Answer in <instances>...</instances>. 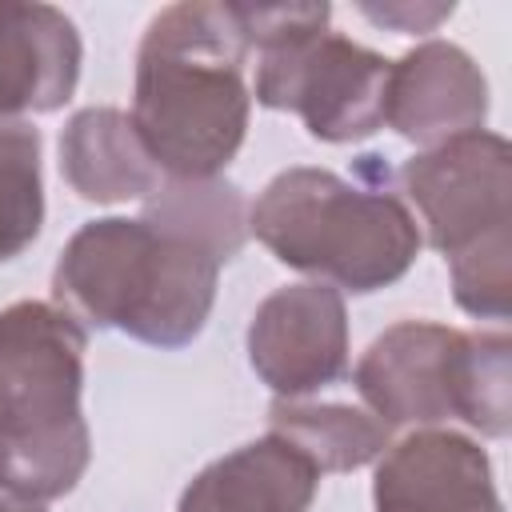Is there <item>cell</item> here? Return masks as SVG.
I'll list each match as a JSON object with an SVG mask.
<instances>
[{
	"label": "cell",
	"mask_w": 512,
	"mask_h": 512,
	"mask_svg": "<svg viewBox=\"0 0 512 512\" xmlns=\"http://www.w3.org/2000/svg\"><path fill=\"white\" fill-rule=\"evenodd\" d=\"M248 40L236 4L184 0L152 16L136 52L132 124L164 176L208 180L248 132Z\"/></svg>",
	"instance_id": "1"
},
{
	"label": "cell",
	"mask_w": 512,
	"mask_h": 512,
	"mask_svg": "<svg viewBox=\"0 0 512 512\" xmlns=\"http://www.w3.org/2000/svg\"><path fill=\"white\" fill-rule=\"evenodd\" d=\"M216 276L220 260L200 244L144 216H104L64 244L52 296L76 324L116 328L152 348H184L212 312Z\"/></svg>",
	"instance_id": "2"
},
{
	"label": "cell",
	"mask_w": 512,
	"mask_h": 512,
	"mask_svg": "<svg viewBox=\"0 0 512 512\" xmlns=\"http://www.w3.org/2000/svg\"><path fill=\"white\" fill-rule=\"evenodd\" d=\"M88 332L64 308L20 300L0 312V492L56 500L88 468L80 412Z\"/></svg>",
	"instance_id": "3"
},
{
	"label": "cell",
	"mask_w": 512,
	"mask_h": 512,
	"mask_svg": "<svg viewBox=\"0 0 512 512\" xmlns=\"http://www.w3.org/2000/svg\"><path fill=\"white\" fill-rule=\"evenodd\" d=\"M248 232L288 268L336 292L396 284L416 252L420 224L392 192L356 188L328 168H288L248 208Z\"/></svg>",
	"instance_id": "4"
},
{
	"label": "cell",
	"mask_w": 512,
	"mask_h": 512,
	"mask_svg": "<svg viewBox=\"0 0 512 512\" xmlns=\"http://www.w3.org/2000/svg\"><path fill=\"white\" fill-rule=\"evenodd\" d=\"M248 52L256 48L252 96L264 108L296 112L308 136L352 144L384 128L388 60L340 32H328V4H236Z\"/></svg>",
	"instance_id": "5"
},
{
	"label": "cell",
	"mask_w": 512,
	"mask_h": 512,
	"mask_svg": "<svg viewBox=\"0 0 512 512\" xmlns=\"http://www.w3.org/2000/svg\"><path fill=\"white\" fill-rule=\"evenodd\" d=\"M400 184L428 228V244L444 256L512 224V152L496 132L480 128L424 148L400 168Z\"/></svg>",
	"instance_id": "6"
},
{
	"label": "cell",
	"mask_w": 512,
	"mask_h": 512,
	"mask_svg": "<svg viewBox=\"0 0 512 512\" xmlns=\"http://www.w3.org/2000/svg\"><path fill=\"white\" fill-rule=\"evenodd\" d=\"M248 360L280 400H296L340 380L348 368L344 296L320 280L276 288L252 312Z\"/></svg>",
	"instance_id": "7"
},
{
	"label": "cell",
	"mask_w": 512,
	"mask_h": 512,
	"mask_svg": "<svg viewBox=\"0 0 512 512\" xmlns=\"http://www.w3.org/2000/svg\"><path fill=\"white\" fill-rule=\"evenodd\" d=\"M464 332L400 320L368 344L356 364V392L384 428H432L456 416V364Z\"/></svg>",
	"instance_id": "8"
},
{
	"label": "cell",
	"mask_w": 512,
	"mask_h": 512,
	"mask_svg": "<svg viewBox=\"0 0 512 512\" xmlns=\"http://www.w3.org/2000/svg\"><path fill=\"white\" fill-rule=\"evenodd\" d=\"M372 504L376 512H504L488 452L448 428H420L388 444Z\"/></svg>",
	"instance_id": "9"
},
{
	"label": "cell",
	"mask_w": 512,
	"mask_h": 512,
	"mask_svg": "<svg viewBox=\"0 0 512 512\" xmlns=\"http://www.w3.org/2000/svg\"><path fill=\"white\" fill-rule=\"evenodd\" d=\"M484 120L488 80L464 48L448 40H428L388 68L384 124L396 128L404 140L436 148L444 140L480 132Z\"/></svg>",
	"instance_id": "10"
},
{
	"label": "cell",
	"mask_w": 512,
	"mask_h": 512,
	"mask_svg": "<svg viewBox=\"0 0 512 512\" xmlns=\"http://www.w3.org/2000/svg\"><path fill=\"white\" fill-rule=\"evenodd\" d=\"M76 24L52 4H0V116L56 112L80 80Z\"/></svg>",
	"instance_id": "11"
},
{
	"label": "cell",
	"mask_w": 512,
	"mask_h": 512,
	"mask_svg": "<svg viewBox=\"0 0 512 512\" xmlns=\"http://www.w3.org/2000/svg\"><path fill=\"white\" fill-rule=\"evenodd\" d=\"M320 472L280 436H260L212 460L176 512H308Z\"/></svg>",
	"instance_id": "12"
},
{
	"label": "cell",
	"mask_w": 512,
	"mask_h": 512,
	"mask_svg": "<svg viewBox=\"0 0 512 512\" xmlns=\"http://www.w3.org/2000/svg\"><path fill=\"white\" fill-rule=\"evenodd\" d=\"M60 172L80 200H144L160 184L136 124L120 108H84L60 132Z\"/></svg>",
	"instance_id": "13"
},
{
	"label": "cell",
	"mask_w": 512,
	"mask_h": 512,
	"mask_svg": "<svg viewBox=\"0 0 512 512\" xmlns=\"http://www.w3.org/2000/svg\"><path fill=\"white\" fill-rule=\"evenodd\" d=\"M268 424L272 436L288 440L320 476L364 468L388 448V428L348 404H300L276 396L268 408Z\"/></svg>",
	"instance_id": "14"
},
{
	"label": "cell",
	"mask_w": 512,
	"mask_h": 512,
	"mask_svg": "<svg viewBox=\"0 0 512 512\" xmlns=\"http://www.w3.org/2000/svg\"><path fill=\"white\" fill-rule=\"evenodd\" d=\"M144 220L200 244L220 264H228L248 240V204L240 188L220 176L208 180L164 176L144 196Z\"/></svg>",
	"instance_id": "15"
},
{
	"label": "cell",
	"mask_w": 512,
	"mask_h": 512,
	"mask_svg": "<svg viewBox=\"0 0 512 512\" xmlns=\"http://www.w3.org/2000/svg\"><path fill=\"white\" fill-rule=\"evenodd\" d=\"M44 224L40 132L28 120L0 116V260L20 256Z\"/></svg>",
	"instance_id": "16"
},
{
	"label": "cell",
	"mask_w": 512,
	"mask_h": 512,
	"mask_svg": "<svg viewBox=\"0 0 512 512\" xmlns=\"http://www.w3.org/2000/svg\"><path fill=\"white\" fill-rule=\"evenodd\" d=\"M456 420L500 440L512 428V340L504 332H464L456 364Z\"/></svg>",
	"instance_id": "17"
},
{
	"label": "cell",
	"mask_w": 512,
	"mask_h": 512,
	"mask_svg": "<svg viewBox=\"0 0 512 512\" xmlns=\"http://www.w3.org/2000/svg\"><path fill=\"white\" fill-rule=\"evenodd\" d=\"M512 240L508 228L468 244L452 260V296L468 316L480 320H508L512 308Z\"/></svg>",
	"instance_id": "18"
},
{
	"label": "cell",
	"mask_w": 512,
	"mask_h": 512,
	"mask_svg": "<svg viewBox=\"0 0 512 512\" xmlns=\"http://www.w3.org/2000/svg\"><path fill=\"white\" fill-rule=\"evenodd\" d=\"M360 12L392 32H432L452 16V4H360Z\"/></svg>",
	"instance_id": "19"
},
{
	"label": "cell",
	"mask_w": 512,
	"mask_h": 512,
	"mask_svg": "<svg viewBox=\"0 0 512 512\" xmlns=\"http://www.w3.org/2000/svg\"><path fill=\"white\" fill-rule=\"evenodd\" d=\"M0 512H48L36 500H20V496H0Z\"/></svg>",
	"instance_id": "20"
}]
</instances>
